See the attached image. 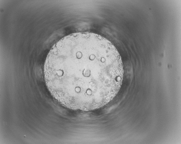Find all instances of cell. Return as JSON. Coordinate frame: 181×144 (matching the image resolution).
<instances>
[{"label":"cell","mask_w":181,"mask_h":144,"mask_svg":"<svg viewBox=\"0 0 181 144\" xmlns=\"http://www.w3.org/2000/svg\"><path fill=\"white\" fill-rule=\"evenodd\" d=\"M44 70L53 97L67 108L82 111L99 109L112 100L124 74L114 46L88 32L73 33L57 42L47 56Z\"/></svg>","instance_id":"obj_1"}]
</instances>
